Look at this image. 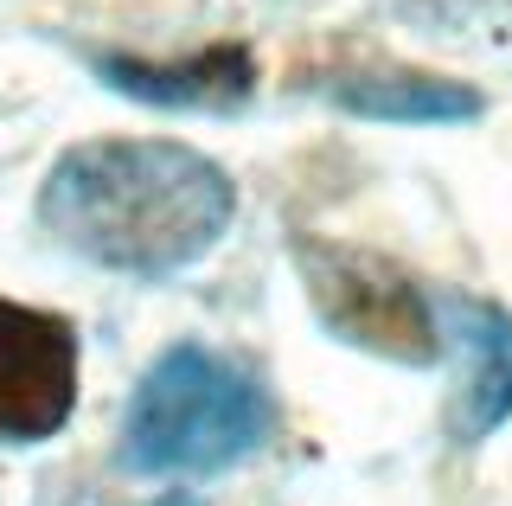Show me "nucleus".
Returning a JSON list of instances; mask_svg holds the SVG:
<instances>
[{"label": "nucleus", "instance_id": "1", "mask_svg": "<svg viewBox=\"0 0 512 506\" xmlns=\"http://www.w3.org/2000/svg\"><path fill=\"white\" fill-rule=\"evenodd\" d=\"M237 186L212 154L154 135H103L58 154L39 186V225L71 257L116 276L192 270L231 231Z\"/></svg>", "mask_w": 512, "mask_h": 506}, {"label": "nucleus", "instance_id": "7", "mask_svg": "<svg viewBox=\"0 0 512 506\" xmlns=\"http://www.w3.org/2000/svg\"><path fill=\"white\" fill-rule=\"evenodd\" d=\"M327 97L372 122H474L487 109V97L474 84H455V77L416 71V65H384V58L333 71Z\"/></svg>", "mask_w": 512, "mask_h": 506}, {"label": "nucleus", "instance_id": "6", "mask_svg": "<svg viewBox=\"0 0 512 506\" xmlns=\"http://www.w3.org/2000/svg\"><path fill=\"white\" fill-rule=\"evenodd\" d=\"M96 77L109 90L154 109H237L256 90V58L250 45H212V52H192V58H122L103 52L90 58Z\"/></svg>", "mask_w": 512, "mask_h": 506}, {"label": "nucleus", "instance_id": "8", "mask_svg": "<svg viewBox=\"0 0 512 506\" xmlns=\"http://www.w3.org/2000/svg\"><path fill=\"white\" fill-rule=\"evenodd\" d=\"M154 506H199V500H186V494H167V500H154Z\"/></svg>", "mask_w": 512, "mask_h": 506}, {"label": "nucleus", "instance_id": "4", "mask_svg": "<svg viewBox=\"0 0 512 506\" xmlns=\"http://www.w3.org/2000/svg\"><path fill=\"white\" fill-rule=\"evenodd\" d=\"M77 404V334L64 314L0 295V442H45Z\"/></svg>", "mask_w": 512, "mask_h": 506}, {"label": "nucleus", "instance_id": "5", "mask_svg": "<svg viewBox=\"0 0 512 506\" xmlns=\"http://www.w3.org/2000/svg\"><path fill=\"white\" fill-rule=\"evenodd\" d=\"M442 340L461 359L455 404H448V436L487 442L493 430L512 423V314L500 302L448 295L442 302Z\"/></svg>", "mask_w": 512, "mask_h": 506}, {"label": "nucleus", "instance_id": "3", "mask_svg": "<svg viewBox=\"0 0 512 506\" xmlns=\"http://www.w3.org/2000/svg\"><path fill=\"white\" fill-rule=\"evenodd\" d=\"M288 257L301 270L314 321L333 340L359 346L372 359H391V366H429L442 353L436 308H429V295L391 257L340 244V237H320V231H295L288 237Z\"/></svg>", "mask_w": 512, "mask_h": 506}, {"label": "nucleus", "instance_id": "2", "mask_svg": "<svg viewBox=\"0 0 512 506\" xmlns=\"http://www.w3.org/2000/svg\"><path fill=\"white\" fill-rule=\"evenodd\" d=\"M276 436V404L237 359L167 346L141 372L122 423V462L135 474H224Z\"/></svg>", "mask_w": 512, "mask_h": 506}]
</instances>
